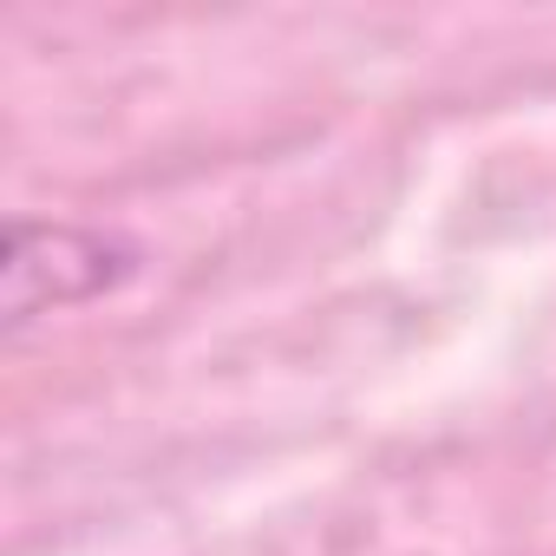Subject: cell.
I'll list each match as a JSON object with an SVG mask.
<instances>
[{"label":"cell","mask_w":556,"mask_h":556,"mask_svg":"<svg viewBox=\"0 0 556 556\" xmlns=\"http://www.w3.org/2000/svg\"><path fill=\"white\" fill-rule=\"evenodd\" d=\"M131 262H138L131 242H118L105 229L14 216L8 223V262H0V328L27 334L40 315L79 308V302L118 289L131 275Z\"/></svg>","instance_id":"1"}]
</instances>
